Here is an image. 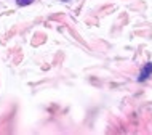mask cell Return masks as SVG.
I'll return each mask as SVG.
<instances>
[{
  "instance_id": "7a4b0ae2",
  "label": "cell",
  "mask_w": 152,
  "mask_h": 135,
  "mask_svg": "<svg viewBox=\"0 0 152 135\" xmlns=\"http://www.w3.org/2000/svg\"><path fill=\"white\" fill-rule=\"evenodd\" d=\"M32 2H34V0H16V5H19V7H27V5H31Z\"/></svg>"
},
{
  "instance_id": "6da1fadb",
  "label": "cell",
  "mask_w": 152,
  "mask_h": 135,
  "mask_svg": "<svg viewBox=\"0 0 152 135\" xmlns=\"http://www.w3.org/2000/svg\"><path fill=\"white\" fill-rule=\"evenodd\" d=\"M152 74V63H147L144 68H142V71L139 72V77H138V80L139 82H142V80H146L147 77H149Z\"/></svg>"
}]
</instances>
